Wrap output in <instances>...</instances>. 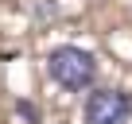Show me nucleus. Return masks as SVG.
<instances>
[{"label":"nucleus","mask_w":132,"mask_h":124,"mask_svg":"<svg viewBox=\"0 0 132 124\" xmlns=\"http://www.w3.org/2000/svg\"><path fill=\"white\" fill-rule=\"evenodd\" d=\"M47 74H51V82H58L62 89H70V93H82V89H89L93 85V78H97V58L89 54V50H82V47H54L51 54H47Z\"/></svg>","instance_id":"1"},{"label":"nucleus","mask_w":132,"mask_h":124,"mask_svg":"<svg viewBox=\"0 0 132 124\" xmlns=\"http://www.w3.org/2000/svg\"><path fill=\"white\" fill-rule=\"evenodd\" d=\"M132 116V97L124 89H93L86 97V124H124Z\"/></svg>","instance_id":"2"},{"label":"nucleus","mask_w":132,"mask_h":124,"mask_svg":"<svg viewBox=\"0 0 132 124\" xmlns=\"http://www.w3.org/2000/svg\"><path fill=\"white\" fill-rule=\"evenodd\" d=\"M20 112H23V116H27V120H31V124H35V120H39V112H35V109H31V105H27V101H23V105H20Z\"/></svg>","instance_id":"3"}]
</instances>
